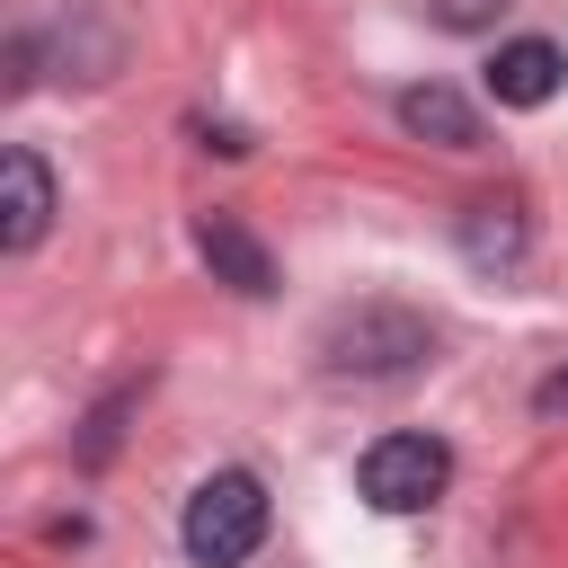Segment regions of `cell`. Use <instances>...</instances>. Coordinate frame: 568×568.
<instances>
[{
  "instance_id": "6da1fadb",
  "label": "cell",
  "mask_w": 568,
  "mask_h": 568,
  "mask_svg": "<svg viewBox=\"0 0 568 568\" xmlns=\"http://www.w3.org/2000/svg\"><path fill=\"white\" fill-rule=\"evenodd\" d=\"M435 355V328H426V311H408V302H346V311H328V328H320V373L328 382H399V373H417Z\"/></svg>"
},
{
  "instance_id": "7a4b0ae2",
  "label": "cell",
  "mask_w": 568,
  "mask_h": 568,
  "mask_svg": "<svg viewBox=\"0 0 568 568\" xmlns=\"http://www.w3.org/2000/svg\"><path fill=\"white\" fill-rule=\"evenodd\" d=\"M178 541L195 568H240L257 541H266V479L257 470H213L195 479L186 515H178Z\"/></svg>"
},
{
  "instance_id": "3957f363",
  "label": "cell",
  "mask_w": 568,
  "mask_h": 568,
  "mask_svg": "<svg viewBox=\"0 0 568 568\" xmlns=\"http://www.w3.org/2000/svg\"><path fill=\"white\" fill-rule=\"evenodd\" d=\"M444 488H453V444L444 435H417V426L373 435L364 462H355V497L373 515H426Z\"/></svg>"
},
{
  "instance_id": "277c9868",
  "label": "cell",
  "mask_w": 568,
  "mask_h": 568,
  "mask_svg": "<svg viewBox=\"0 0 568 568\" xmlns=\"http://www.w3.org/2000/svg\"><path fill=\"white\" fill-rule=\"evenodd\" d=\"M559 80H568V53H559L550 36H506V44L488 53V98H497V106H515V115L550 106V98H559Z\"/></svg>"
},
{
  "instance_id": "5b68a950",
  "label": "cell",
  "mask_w": 568,
  "mask_h": 568,
  "mask_svg": "<svg viewBox=\"0 0 568 568\" xmlns=\"http://www.w3.org/2000/svg\"><path fill=\"white\" fill-rule=\"evenodd\" d=\"M44 231H53V169L18 142V151L0 160V248H9V257H27Z\"/></svg>"
},
{
  "instance_id": "8992f818",
  "label": "cell",
  "mask_w": 568,
  "mask_h": 568,
  "mask_svg": "<svg viewBox=\"0 0 568 568\" xmlns=\"http://www.w3.org/2000/svg\"><path fill=\"white\" fill-rule=\"evenodd\" d=\"M195 257H204L231 293H248V302L275 293V257H266V240H257L240 213H204V222H195Z\"/></svg>"
},
{
  "instance_id": "52a82bcc",
  "label": "cell",
  "mask_w": 568,
  "mask_h": 568,
  "mask_svg": "<svg viewBox=\"0 0 568 568\" xmlns=\"http://www.w3.org/2000/svg\"><path fill=\"white\" fill-rule=\"evenodd\" d=\"M399 124H408L417 142H435V151H479V106H470L462 89H444V80L399 89Z\"/></svg>"
},
{
  "instance_id": "ba28073f",
  "label": "cell",
  "mask_w": 568,
  "mask_h": 568,
  "mask_svg": "<svg viewBox=\"0 0 568 568\" xmlns=\"http://www.w3.org/2000/svg\"><path fill=\"white\" fill-rule=\"evenodd\" d=\"M524 240H532V222H524L515 195H479V204L462 213V257H470L479 275H506V266L524 257Z\"/></svg>"
},
{
  "instance_id": "9c48e42d",
  "label": "cell",
  "mask_w": 568,
  "mask_h": 568,
  "mask_svg": "<svg viewBox=\"0 0 568 568\" xmlns=\"http://www.w3.org/2000/svg\"><path fill=\"white\" fill-rule=\"evenodd\" d=\"M133 399H142V382H124V390H115V399H106V408H98V417H89V435H80V462H89V470H98V462H106V453H115V417H124V408H133Z\"/></svg>"
},
{
  "instance_id": "30bf717a",
  "label": "cell",
  "mask_w": 568,
  "mask_h": 568,
  "mask_svg": "<svg viewBox=\"0 0 568 568\" xmlns=\"http://www.w3.org/2000/svg\"><path fill=\"white\" fill-rule=\"evenodd\" d=\"M426 9H435V27H453V36H479V27H488L506 0H426Z\"/></svg>"
},
{
  "instance_id": "8fae6325",
  "label": "cell",
  "mask_w": 568,
  "mask_h": 568,
  "mask_svg": "<svg viewBox=\"0 0 568 568\" xmlns=\"http://www.w3.org/2000/svg\"><path fill=\"white\" fill-rule=\"evenodd\" d=\"M532 417H541V426H568V364L532 382Z\"/></svg>"
}]
</instances>
